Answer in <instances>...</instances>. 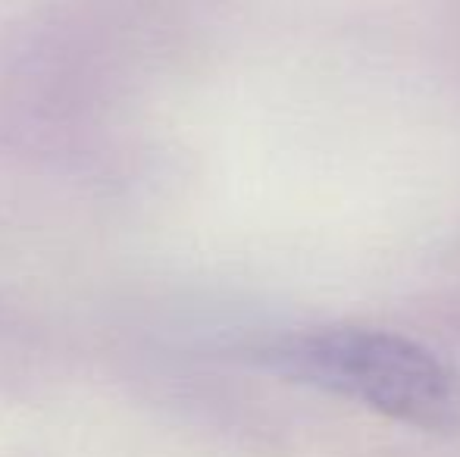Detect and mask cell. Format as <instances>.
<instances>
[{"instance_id": "6da1fadb", "label": "cell", "mask_w": 460, "mask_h": 457, "mask_svg": "<svg viewBox=\"0 0 460 457\" xmlns=\"http://www.w3.org/2000/svg\"><path fill=\"white\" fill-rule=\"evenodd\" d=\"M257 364L285 382L382 414L423 433H460V370L388 330L316 326L257 347Z\"/></svg>"}]
</instances>
